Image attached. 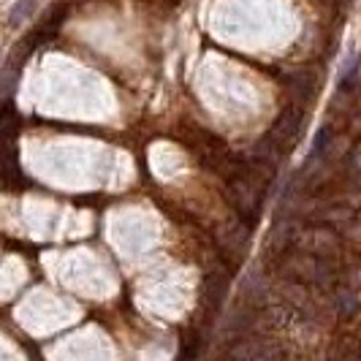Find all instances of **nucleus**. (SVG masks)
<instances>
[{"instance_id": "obj_1", "label": "nucleus", "mask_w": 361, "mask_h": 361, "mask_svg": "<svg viewBox=\"0 0 361 361\" xmlns=\"http://www.w3.org/2000/svg\"><path fill=\"white\" fill-rule=\"evenodd\" d=\"M33 11H36V0H17V3L11 6V11H8V25L17 27V25H22Z\"/></svg>"}]
</instances>
